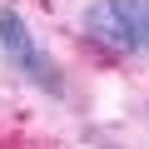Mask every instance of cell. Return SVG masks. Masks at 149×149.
Here are the masks:
<instances>
[{
	"mask_svg": "<svg viewBox=\"0 0 149 149\" xmlns=\"http://www.w3.org/2000/svg\"><path fill=\"white\" fill-rule=\"evenodd\" d=\"M80 30L114 55H144L149 50V0H95L80 15Z\"/></svg>",
	"mask_w": 149,
	"mask_h": 149,
	"instance_id": "obj_1",
	"label": "cell"
},
{
	"mask_svg": "<svg viewBox=\"0 0 149 149\" xmlns=\"http://www.w3.org/2000/svg\"><path fill=\"white\" fill-rule=\"evenodd\" d=\"M0 55H5L25 80H35L40 90H50V95H65V74L55 70V60L35 45V35H30V25L20 20V10H10V5H0Z\"/></svg>",
	"mask_w": 149,
	"mask_h": 149,
	"instance_id": "obj_2",
	"label": "cell"
}]
</instances>
